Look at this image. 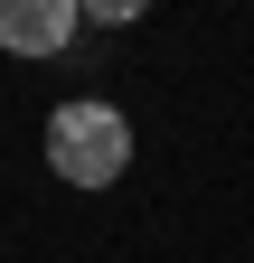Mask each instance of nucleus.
<instances>
[{
    "label": "nucleus",
    "mask_w": 254,
    "mask_h": 263,
    "mask_svg": "<svg viewBox=\"0 0 254 263\" xmlns=\"http://www.w3.org/2000/svg\"><path fill=\"white\" fill-rule=\"evenodd\" d=\"M76 38V0H0V47L10 57H57Z\"/></svg>",
    "instance_id": "nucleus-2"
},
{
    "label": "nucleus",
    "mask_w": 254,
    "mask_h": 263,
    "mask_svg": "<svg viewBox=\"0 0 254 263\" xmlns=\"http://www.w3.org/2000/svg\"><path fill=\"white\" fill-rule=\"evenodd\" d=\"M122 160H132V122L113 104H57L47 113V170L76 188H113Z\"/></svg>",
    "instance_id": "nucleus-1"
}]
</instances>
